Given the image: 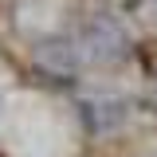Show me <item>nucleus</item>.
<instances>
[{
	"label": "nucleus",
	"instance_id": "1",
	"mask_svg": "<svg viewBox=\"0 0 157 157\" xmlns=\"http://www.w3.org/2000/svg\"><path fill=\"white\" fill-rule=\"evenodd\" d=\"M78 55L82 59H94V63H110V59L126 55V36L118 32L114 20H90L86 32L78 39Z\"/></svg>",
	"mask_w": 157,
	"mask_h": 157
}]
</instances>
